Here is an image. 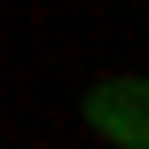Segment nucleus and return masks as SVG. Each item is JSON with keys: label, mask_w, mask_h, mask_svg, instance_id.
I'll use <instances>...</instances> for the list:
<instances>
[{"label": "nucleus", "mask_w": 149, "mask_h": 149, "mask_svg": "<svg viewBox=\"0 0 149 149\" xmlns=\"http://www.w3.org/2000/svg\"><path fill=\"white\" fill-rule=\"evenodd\" d=\"M79 118H86V134H102L110 149H149V86L134 71H118L102 86H86Z\"/></svg>", "instance_id": "f257e3e1"}]
</instances>
